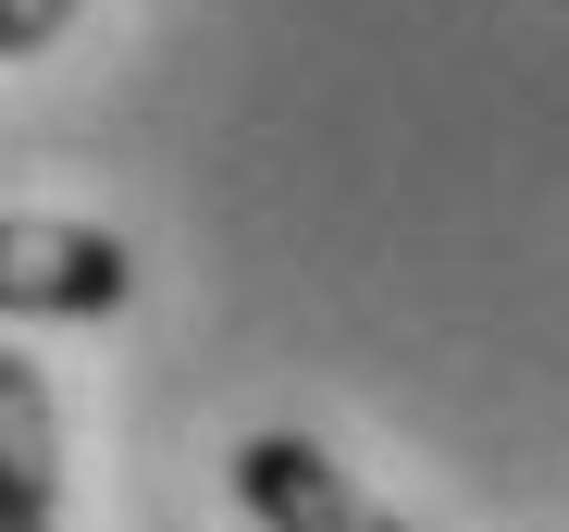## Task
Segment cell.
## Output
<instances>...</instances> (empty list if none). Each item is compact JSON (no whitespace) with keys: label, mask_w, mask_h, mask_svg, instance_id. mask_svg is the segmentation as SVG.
<instances>
[{"label":"cell","mask_w":569,"mask_h":532,"mask_svg":"<svg viewBox=\"0 0 569 532\" xmlns=\"http://www.w3.org/2000/svg\"><path fill=\"white\" fill-rule=\"evenodd\" d=\"M0 532H62V409L13 347H0Z\"/></svg>","instance_id":"3957f363"},{"label":"cell","mask_w":569,"mask_h":532,"mask_svg":"<svg viewBox=\"0 0 569 532\" xmlns=\"http://www.w3.org/2000/svg\"><path fill=\"white\" fill-rule=\"evenodd\" d=\"M137 260L112 223H50V211H0V310L13 322H100L124 310Z\"/></svg>","instance_id":"6da1fadb"},{"label":"cell","mask_w":569,"mask_h":532,"mask_svg":"<svg viewBox=\"0 0 569 532\" xmlns=\"http://www.w3.org/2000/svg\"><path fill=\"white\" fill-rule=\"evenodd\" d=\"M74 26V0H0V62H26V50H50Z\"/></svg>","instance_id":"277c9868"},{"label":"cell","mask_w":569,"mask_h":532,"mask_svg":"<svg viewBox=\"0 0 569 532\" xmlns=\"http://www.w3.org/2000/svg\"><path fill=\"white\" fill-rule=\"evenodd\" d=\"M236 495L260 532H409L397 508H371V483H347L310 433H248L236 446Z\"/></svg>","instance_id":"7a4b0ae2"}]
</instances>
